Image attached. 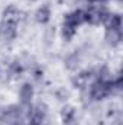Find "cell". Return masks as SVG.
<instances>
[{"label": "cell", "instance_id": "8", "mask_svg": "<svg viewBox=\"0 0 123 125\" xmlns=\"http://www.w3.org/2000/svg\"><path fill=\"white\" fill-rule=\"evenodd\" d=\"M1 35L6 39H12L16 35V25L15 23H3V26H1Z\"/></svg>", "mask_w": 123, "mask_h": 125}, {"label": "cell", "instance_id": "12", "mask_svg": "<svg viewBox=\"0 0 123 125\" xmlns=\"http://www.w3.org/2000/svg\"><path fill=\"white\" fill-rule=\"evenodd\" d=\"M62 118H64V122L65 121H68V119H72L74 118V109L72 108H65L64 111H62Z\"/></svg>", "mask_w": 123, "mask_h": 125}, {"label": "cell", "instance_id": "5", "mask_svg": "<svg viewBox=\"0 0 123 125\" xmlns=\"http://www.w3.org/2000/svg\"><path fill=\"white\" fill-rule=\"evenodd\" d=\"M106 39L112 45H117L122 39V31L120 28H109L106 32Z\"/></svg>", "mask_w": 123, "mask_h": 125}, {"label": "cell", "instance_id": "3", "mask_svg": "<svg viewBox=\"0 0 123 125\" xmlns=\"http://www.w3.org/2000/svg\"><path fill=\"white\" fill-rule=\"evenodd\" d=\"M3 121L9 125H16L20 122V109L19 108H9L4 112Z\"/></svg>", "mask_w": 123, "mask_h": 125}, {"label": "cell", "instance_id": "9", "mask_svg": "<svg viewBox=\"0 0 123 125\" xmlns=\"http://www.w3.org/2000/svg\"><path fill=\"white\" fill-rule=\"evenodd\" d=\"M103 22L107 25V28H120V18L117 15H106Z\"/></svg>", "mask_w": 123, "mask_h": 125}, {"label": "cell", "instance_id": "2", "mask_svg": "<svg viewBox=\"0 0 123 125\" xmlns=\"http://www.w3.org/2000/svg\"><path fill=\"white\" fill-rule=\"evenodd\" d=\"M110 83H112V82H110ZM110 83H104V82H97V83H94L93 87H91V92H90L91 97L97 99V100L106 97L107 94L112 92V90H110Z\"/></svg>", "mask_w": 123, "mask_h": 125}, {"label": "cell", "instance_id": "10", "mask_svg": "<svg viewBox=\"0 0 123 125\" xmlns=\"http://www.w3.org/2000/svg\"><path fill=\"white\" fill-rule=\"evenodd\" d=\"M49 16H51V13H49V7H48V6L41 7V9L36 12V21H38V22H41V23L48 22Z\"/></svg>", "mask_w": 123, "mask_h": 125}, {"label": "cell", "instance_id": "11", "mask_svg": "<svg viewBox=\"0 0 123 125\" xmlns=\"http://www.w3.org/2000/svg\"><path fill=\"white\" fill-rule=\"evenodd\" d=\"M78 65H80V57L77 54H72V55H70L67 58V67L70 70H75Z\"/></svg>", "mask_w": 123, "mask_h": 125}, {"label": "cell", "instance_id": "4", "mask_svg": "<svg viewBox=\"0 0 123 125\" xmlns=\"http://www.w3.org/2000/svg\"><path fill=\"white\" fill-rule=\"evenodd\" d=\"M19 18H20L19 10L16 7H13V6H10L3 13V23H15L16 25L18 21H19Z\"/></svg>", "mask_w": 123, "mask_h": 125}, {"label": "cell", "instance_id": "7", "mask_svg": "<svg viewBox=\"0 0 123 125\" xmlns=\"http://www.w3.org/2000/svg\"><path fill=\"white\" fill-rule=\"evenodd\" d=\"M32 96H33V89H32V86L31 84H28V83L23 84L22 89H20V97H22V102H23L25 105L31 103Z\"/></svg>", "mask_w": 123, "mask_h": 125}, {"label": "cell", "instance_id": "6", "mask_svg": "<svg viewBox=\"0 0 123 125\" xmlns=\"http://www.w3.org/2000/svg\"><path fill=\"white\" fill-rule=\"evenodd\" d=\"M90 79H91V73H88V71H83V73L77 74V77L74 79V84H75L77 87H86V86L88 84Z\"/></svg>", "mask_w": 123, "mask_h": 125}, {"label": "cell", "instance_id": "1", "mask_svg": "<svg viewBox=\"0 0 123 125\" xmlns=\"http://www.w3.org/2000/svg\"><path fill=\"white\" fill-rule=\"evenodd\" d=\"M107 12L101 7V6H93L91 9L86 13V21H88L90 23H100L103 22V19L106 18Z\"/></svg>", "mask_w": 123, "mask_h": 125}, {"label": "cell", "instance_id": "13", "mask_svg": "<svg viewBox=\"0 0 123 125\" xmlns=\"http://www.w3.org/2000/svg\"><path fill=\"white\" fill-rule=\"evenodd\" d=\"M0 35H1V26H0Z\"/></svg>", "mask_w": 123, "mask_h": 125}]
</instances>
